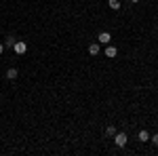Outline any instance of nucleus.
Listing matches in <instances>:
<instances>
[{
	"label": "nucleus",
	"instance_id": "obj_1",
	"mask_svg": "<svg viewBox=\"0 0 158 156\" xmlns=\"http://www.w3.org/2000/svg\"><path fill=\"white\" fill-rule=\"evenodd\" d=\"M127 141H129V137H127V133H116V135H114V144L118 145V148H124V145H127Z\"/></svg>",
	"mask_w": 158,
	"mask_h": 156
},
{
	"label": "nucleus",
	"instance_id": "obj_2",
	"mask_svg": "<svg viewBox=\"0 0 158 156\" xmlns=\"http://www.w3.org/2000/svg\"><path fill=\"white\" fill-rule=\"evenodd\" d=\"M13 51H15V53H17V55H23L25 51H27V44H25L23 40H17V42H15V44H13Z\"/></svg>",
	"mask_w": 158,
	"mask_h": 156
},
{
	"label": "nucleus",
	"instance_id": "obj_3",
	"mask_svg": "<svg viewBox=\"0 0 158 156\" xmlns=\"http://www.w3.org/2000/svg\"><path fill=\"white\" fill-rule=\"evenodd\" d=\"M97 40H99V44H110V40H112V34H110V32H99Z\"/></svg>",
	"mask_w": 158,
	"mask_h": 156
},
{
	"label": "nucleus",
	"instance_id": "obj_4",
	"mask_svg": "<svg viewBox=\"0 0 158 156\" xmlns=\"http://www.w3.org/2000/svg\"><path fill=\"white\" fill-rule=\"evenodd\" d=\"M89 53H91V55H99V53H101V44H99V42H93V44L89 47Z\"/></svg>",
	"mask_w": 158,
	"mask_h": 156
},
{
	"label": "nucleus",
	"instance_id": "obj_5",
	"mask_svg": "<svg viewBox=\"0 0 158 156\" xmlns=\"http://www.w3.org/2000/svg\"><path fill=\"white\" fill-rule=\"evenodd\" d=\"M116 53H118V48H116V47H108V48H106V57H116Z\"/></svg>",
	"mask_w": 158,
	"mask_h": 156
},
{
	"label": "nucleus",
	"instance_id": "obj_6",
	"mask_svg": "<svg viewBox=\"0 0 158 156\" xmlns=\"http://www.w3.org/2000/svg\"><path fill=\"white\" fill-rule=\"evenodd\" d=\"M137 137H139V141H150V133H148L146 129H143V131H139Z\"/></svg>",
	"mask_w": 158,
	"mask_h": 156
},
{
	"label": "nucleus",
	"instance_id": "obj_7",
	"mask_svg": "<svg viewBox=\"0 0 158 156\" xmlns=\"http://www.w3.org/2000/svg\"><path fill=\"white\" fill-rule=\"evenodd\" d=\"M108 4H110L112 11H118L120 9V0H108Z\"/></svg>",
	"mask_w": 158,
	"mask_h": 156
},
{
	"label": "nucleus",
	"instance_id": "obj_8",
	"mask_svg": "<svg viewBox=\"0 0 158 156\" xmlns=\"http://www.w3.org/2000/svg\"><path fill=\"white\" fill-rule=\"evenodd\" d=\"M15 42H17V40H15V36H6V40H4V48H6V47L13 48V44H15Z\"/></svg>",
	"mask_w": 158,
	"mask_h": 156
},
{
	"label": "nucleus",
	"instance_id": "obj_9",
	"mask_svg": "<svg viewBox=\"0 0 158 156\" xmlns=\"http://www.w3.org/2000/svg\"><path fill=\"white\" fill-rule=\"evenodd\" d=\"M6 78H9V80H15V78H17V70H15V68H11V70L6 72Z\"/></svg>",
	"mask_w": 158,
	"mask_h": 156
},
{
	"label": "nucleus",
	"instance_id": "obj_10",
	"mask_svg": "<svg viewBox=\"0 0 158 156\" xmlns=\"http://www.w3.org/2000/svg\"><path fill=\"white\" fill-rule=\"evenodd\" d=\"M106 135H116V127L114 124H108L106 127Z\"/></svg>",
	"mask_w": 158,
	"mask_h": 156
},
{
	"label": "nucleus",
	"instance_id": "obj_11",
	"mask_svg": "<svg viewBox=\"0 0 158 156\" xmlns=\"http://www.w3.org/2000/svg\"><path fill=\"white\" fill-rule=\"evenodd\" d=\"M150 139H152V144H154V145H158V135H152Z\"/></svg>",
	"mask_w": 158,
	"mask_h": 156
},
{
	"label": "nucleus",
	"instance_id": "obj_12",
	"mask_svg": "<svg viewBox=\"0 0 158 156\" xmlns=\"http://www.w3.org/2000/svg\"><path fill=\"white\" fill-rule=\"evenodd\" d=\"M2 53H4V44H0V55H2Z\"/></svg>",
	"mask_w": 158,
	"mask_h": 156
},
{
	"label": "nucleus",
	"instance_id": "obj_13",
	"mask_svg": "<svg viewBox=\"0 0 158 156\" xmlns=\"http://www.w3.org/2000/svg\"><path fill=\"white\" fill-rule=\"evenodd\" d=\"M131 2H135V4H137V2H139V0H131Z\"/></svg>",
	"mask_w": 158,
	"mask_h": 156
}]
</instances>
